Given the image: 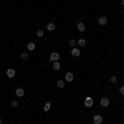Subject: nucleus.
<instances>
[{
	"mask_svg": "<svg viewBox=\"0 0 124 124\" xmlns=\"http://www.w3.org/2000/svg\"><path fill=\"white\" fill-rule=\"evenodd\" d=\"M93 104H94V99L91 96H88L85 99V108H93Z\"/></svg>",
	"mask_w": 124,
	"mask_h": 124,
	"instance_id": "nucleus-1",
	"label": "nucleus"
},
{
	"mask_svg": "<svg viewBox=\"0 0 124 124\" xmlns=\"http://www.w3.org/2000/svg\"><path fill=\"white\" fill-rule=\"evenodd\" d=\"M93 124H103V116L101 114H94L93 116Z\"/></svg>",
	"mask_w": 124,
	"mask_h": 124,
	"instance_id": "nucleus-2",
	"label": "nucleus"
},
{
	"mask_svg": "<svg viewBox=\"0 0 124 124\" xmlns=\"http://www.w3.org/2000/svg\"><path fill=\"white\" fill-rule=\"evenodd\" d=\"M98 23H99L101 27H106V25H108V17H104V15H101V17L98 18Z\"/></svg>",
	"mask_w": 124,
	"mask_h": 124,
	"instance_id": "nucleus-3",
	"label": "nucleus"
},
{
	"mask_svg": "<svg viewBox=\"0 0 124 124\" xmlns=\"http://www.w3.org/2000/svg\"><path fill=\"white\" fill-rule=\"evenodd\" d=\"M99 104L103 106V108H108V106H109V98H106V96H103V98L99 99Z\"/></svg>",
	"mask_w": 124,
	"mask_h": 124,
	"instance_id": "nucleus-4",
	"label": "nucleus"
},
{
	"mask_svg": "<svg viewBox=\"0 0 124 124\" xmlns=\"http://www.w3.org/2000/svg\"><path fill=\"white\" fill-rule=\"evenodd\" d=\"M35 50H37V45H35V41H28V43H27V51H35Z\"/></svg>",
	"mask_w": 124,
	"mask_h": 124,
	"instance_id": "nucleus-5",
	"label": "nucleus"
},
{
	"mask_svg": "<svg viewBox=\"0 0 124 124\" xmlns=\"http://www.w3.org/2000/svg\"><path fill=\"white\" fill-rule=\"evenodd\" d=\"M50 61H51V63H53V61H60V53L53 51V53L50 55Z\"/></svg>",
	"mask_w": 124,
	"mask_h": 124,
	"instance_id": "nucleus-6",
	"label": "nucleus"
},
{
	"mask_svg": "<svg viewBox=\"0 0 124 124\" xmlns=\"http://www.w3.org/2000/svg\"><path fill=\"white\" fill-rule=\"evenodd\" d=\"M73 79H75V75H73L71 71H68L66 75H65V81H66V83H71Z\"/></svg>",
	"mask_w": 124,
	"mask_h": 124,
	"instance_id": "nucleus-7",
	"label": "nucleus"
},
{
	"mask_svg": "<svg viewBox=\"0 0 124 124\" xmlns=\"http://www.w3.org/2000/svg\"><path fill=\"white\" fill-rule=\"evenodd\" d=\"M71 55H73V56L75 58H79V55H81V50H79V48H71Z\"/></svg>",
	"mask_w": 124,
	"mask_h": 124,
	"instance_id": "nucleus-8",
	"label": "nucleus"
},
{
	"mask_svg": "<svg viewBox=\"0 0 124 124\" xmlns=\"http://www.w3.org/2000/svg\"><path fill=\"white\" fill-rule=\"evenodd\" d=\"M76 30L79 31V33H83V31L86 30V25H85V23H81V22H79V23H76Z\"/></svg>",
	"mask_w": 124,
	"mask_h": 124,
	"instance_id": "nucleus-9",
	"label": "nucleus"
},
{
	"mask_svg": "<svg viewBox=\"0 0 124 124\" xmlns=\"http://www.w3.org/2000/svg\"><path fill=\"white\" fill-rule=\"evenodd\" d=\"M76 45H78V48L86 46V40H85V38H78V40H76Z\"/></svg>",
	"mask_w": 124,
	"mask_h": 124,
	"instance_id": "nucleus-10",
	"label": "nucleus"
},
{
	"mask_svg": "<svg viewBox=\"0 0 124 124\" xmlns=\"http://www.w3.org/2000/svg\"><path fill=\"white\" fill-rule=\"evenodd\" d=\"M15 75H17V71H15L13 68H8V70H7V78H13Z\"/></svg>",
	"mask_w": 124,
	"mask_h": 124,
	"instance_id": "nucleus-11",
	"label": "nucleus"
},
{
	"mask_svg": "<svg viewBox=\"0 0 124 124\" xmlns=\"http://www.w3.org/2000/svg\"><path fill=\"white\" fill-rule=\"evenodd\" d=\"M15 94L18 96V98H22V96L25 94V89H23V88H17V89H15Z\"/></svg>",
	"mask_w": 124,
	"mask_h": 124,
	"instance_id": "nucleus-12",
	"label": "nucleus"
},
{
	"mask_svg": "<svg viewBox=\"0 0 124 124\" xmlns=\"http://www.w3.org/2000/svg\"><path fill=\"white\" fill-rule=\"evenodd\" d=\"M65 85H66V81H65V79H58V81H56V86L60 88V89H63Z\"/></svg>",
	"mask_w": 124,
	"mask_h": 124,
	"instance_id": "nucleus-13",
	"label": "nucleus"
},
{
	"mask_svg": "<svg viewBox=\"0 0 124 124\" xmlns=\"http://www.w3.org/2000/svg\"><path fill=\"white\" fill-rule=\"evenodd\" d=\"M55 28H56V25H55V23H48V25H46V30H48V31H53Z\"/></svg>",
	"mask_w": 124,
	"mask_h": 124,
	"instance_id": "nucleus-14",
	"label": "nucleus"
},
{
	"mask_svg": "<svg viewBox=\"0 0 124 124\" xmlns=\"http://www.w3.org/2000/svg\"><path fill=\"white\" fill-rule=\"evenodd\" d=\"M60 68H61V65H60L58 61H53V70H55V71H58Z\"/></svg>",
	"mask_w": 124,
	"mask_h": 124,
	"instance_id": "nucleus-15",
	"label": "nucleus"
},
{
	"mask_svg": "<svg viewBox=\"0 0 124 124\" xmlns=\"http://www.w3.org/2000/svg\"><path fill=\"white\" fill-rule=\"evenodd\" d=\"M43 109H45V111H50V109H51V103H45V104H43Z\"/></svg>",
	"mask_w": 124,
	"mask_h": 124,
	"instance_id": "nucleus-16",
	"label": "nucleus"
},
{
	"mask_svg": "<svg viewBox=\"0 0 124 124\" xmlns=\"http://www.w3.org/2000/svg\"><path fill=\"white\" fill-rule=\"evenodd\" d=\"M10 104H12V108H18V101H17V99H13Z\"/></svg>",
	"mask_w": 124,
	"mask_h": 124,
	"instance_id": "nucleus-17",
	"label": "nucleus"
},
{
	"mask_svg": "<svg viewBox=\"0 0 124 124\" xmlns=\"http://www.w3.org/2000/svg\"><path fill=\"white\" fill-rule=\"evenodd\" d=\"M117 81V76H109V83H116Z\"/></svg>",
	"mask_w": 124,
	"mask_h": 124,
	"instance_id": "nucleus-18",
	"label": "nucleus"
},
{
	"mask_svg": "<svg viewBox=\"0 0 124 124\" xmlns=\"http://www.w3.org/2000/svg\"><path fill=\"white\" fill-rule=\"evenodd\" d=\"M70 46H71V48L76 46V40H70Z\"/></svg>",
	"mask_w": 124,
	"mask_h": 124,
	"instance_id": "nucleus-19",
	"label": "nucleus"
},
{
	"mask_svg": "<svg viewBox=\"0 0 124 124\" xmlns=\"http://www.w3.org/2000/svg\"><path fill=\"white\" fill-rule=\"evenodd\" d=\"M43 33H45V31H43V30H37V37H40V38H41V37H43Z\"/></svg>",
	"mask_w": 124,
	"mask_h": 124,
	"instance_id": "nucleus-20",
	"label": "nucleus"
},
{
	"mask_svg": "<svg viewBox=\"0 0 124 124\" xmlns=\"http://www.w3.org/2000/svg\"><path fill=\"white\" fill-rule=\"evenodd\" d=\"M27 58H28V51H23L22 53V60H27Z\"/></svg>",
	"mask_w": 124,
	"mask_h": 124,
	"instance_id": "nucleus-21",
	"label": "nucleus"
},
{
	"mask_svg": "<svg viewBox=\"0 0 124 124\" xmlns=\"http://www.w3.org/2000/svg\"><path fill=\"white\" fill-rule=\"evenodd\" d=\"M119 94H123V96H124V85H123V86H119Z\"/></svg>",
	"mask_w": 124,
	"mask_h": 124,
	"instance_id": "nucleus-22",
	"label": "nucleus"
},
{
	"mask_svg": "<svg viewBox=\"0 0 124 124\" xmlns=\"http://www.w3.org/2000/svg\"><path fill=\"white\" fill-rule=\"evenodd\" d=\"M121 5H123V7H124V0H121Z\"/></svg>",
	"mask_w": 124,
	"mask_h": 124,
	"instance_id": "nucleus-23",
	"label": "nucleus"
},
{
	"mask_svg": "<svg viewBox=\"0 0 124 124\" xmlns=\"http://www.w3.org/2000/svg\"><path fill=\"white\" fill-rule=\"evenodd\" d=\"M0 124H2V117H0Z\"/></svg>",
	"mask_w": 124,
	"mask_h": 124,
	"instance_id": "nucleus-24",
	"label": "nucleus"
}]
</instances>
